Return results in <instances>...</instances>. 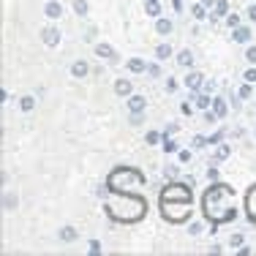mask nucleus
<instances>
[{"instance_id": "nucleus-1", "label": "nucleus", "mask_w": 256, "mask_h": 256, "mask_svg": "<svg viewBox=\"0 0 256 256\" xmlns=\"http://www.w3.org/2000/svg\"><path fill=\"white\" fill-rule=\"evenodd\" d=\"M202 212L212 226L232 221L237 216L234 204H232V188L221 186V182H210V188L204 191V199H202Z\"/></svg>"}, {"instance_id": "nucleus-2", "label": "nucleus", "mask_w": 256, "mask_h": 256, "mask_svg": "<svg viewBox=\"0 0 256 256\" xmlns=\"http://www.w3.org/2000/svg\"><path fill=\"white\" fill-rule=\"evenodd\" d=\"M191 204H194V196H191V188L186 182H169L161 194V216L172 224H182L188 216H191Z\"/></svg>"}, {"instance_id": "nucleus-3", "label": "nucleus", "mask_w": 256, "mask_h": 256, "mask_svg": "<svg viewBox=\"0 0 256 256\" xmlns=\"http://www.w3.org/2000/svg\"><path fill=\"white\" fill-rule=\"evenodd\" d=\"M104 212L118 224H136L148 212V202L139 194H112L104 202Z\"/></svg>"}, {"instance_id": "nucleus-4", "label": "nucleus", "mask_w": 256, "mask_h": 256, "mask_svg": "<svg viewBox=\"0 0 256 256\" xmlns=\"http://www.w3.org/2000/svg\"><path fill=\"white\" fill-rule=\"evenodd\" d=\"M106 182H109V188H112V194H136L139 188L148 182V178L134 166H118L106 178Z\"/></svg>"}, {"instance_id": "nucleus-5", "label": "nucleus", "mask_w": 256, "mask_h": 256, "mask_svg": "<svg viewBox=\"0 0 256 256\" xmlns=\"http://www.w3.org/2000/svg\"><path fill=\"white\" fill-rule=\"evenodd\" d=\"M96 58L106 60L109 66H118V63H120V54L114 52V46L106 44V41H98V44H96Z\"/></svg>"}, {"instance_id": "nucleus-6", "label": "nucleus", "mask_w": 256, "mask_h": 256, "mask_svg": "<svg viewBox=\"0 0 256 256\" xmlns=\"http://www.w3.org/2000/svg\"><path fill=\"white\" fill-rule=\"evenodd\" d=\"M38 36H41V41H44V46H58L60 41H63V33H60L58 25H44Z\"/></svg>"}, {"instance_id": "nucleus-7", "label": "nucleus", "mask_w": 256, "mask_h": 256, "mask_svg": "<svg viewBox=\"0 0 256 256\" xmlns=\"http://www.w3.org/2000/svg\"><path fill=\"white\" fill-rule=\"evenodd\" d=\"M182 84H186L188 93H199V90L204 88V74L202 71H188L186 79H182Z\"/></svg>"}, {"instance_id": "nucleus-8", "label": "nucleus", "mask_w": 256, "mask_h": 256, "mask_svg": "<svg viewBox=\"0 0 256 256\" xmlns=\"http://www.w3.org/2000/svg\"><path fill=\"white\" fill-rule=\"evenodd\" d=\"M232 41L234 44H248V41H254V30H251V25H237L234 30H232Z\"/></svg>"}, {"instance_id": "nucleus-9", "label": "nucleus", "mask_w": 256, "mask_h": 256, "mask_svg": "<svg viewBox=\"0 0 256 256\" xmlns=\"http://www.w3.org/2000/svg\"><path fill=\"white\" fill-rule=\"evenodd\" d=\"M112 90H114V96H120V98H128V96L134 93V82L128 76H118L114 84H112Z\"/></svg>"}, {"instance_id": "nucleus-10", "label": "nucleus", "mask_w": 256, "mask_h": 256, "mask_svg": "<svg viewBox=\"0 0 256 256\" xmlns=\"http://www.w3.org/2000/svg\"><path fill=\"white\" fill-rule=\"evenodd\" d=\"M44 16L52 20V22L63 20V3H60V0H46L44 3Z\"/></svg>"}, {"instance_id": "nucleus-11", "label": "nucleus", "mask_w": 256, "mask_h": 256, "mask_svg": "<svg viewBox=\"0 0 256 256\" xmlns=\"http://www.w3.org/2000/svg\"><path fill=\"white\" fill-rule=\"evenodd\" d=\"M126 106H128V112H148V98L139 93H131L126 98Z\"/></svg>"}, {"instance_id": "nucleus-12", "label": "nucleus", "mask_w": 256, "mask_h": 256, "mask_svg": "<svg viewBox=\"0 0 256 256\" xmlns=\"http://www.w3.org/2000/svg\"><path fill=\"white\" fill-rule=\"evenodd\" d=\"M246 216H248V221L256 226V186H251L248 194H246Z\"/></svg>"}, {"instance_id": "nucleus-13", "label": "nucleus", "mask_w": 256, "mask_h": 256, "mask_svg": "<svg viewBox=\"0 0 256 256\" xmlns=\"http://www.w3.org/2000/svg\"><path fill=\"white\" fill-rule=\"evenodd\" d=\"M229 156H232V144L229 142H221V144H216V150H212L210 164H224Z\"/></svg>"}, {"instance_id": "nucleus-14", "label": "nucleus", "mask_w": 256, "mask_h": 256, "mask_svg": "<svg viewBox=\"0 0 256 256\" xmlns=\"http://www.w3.org/2000/svg\"><path fill=\"white\" fill-rule=\"evenodd\" d=\"M212 112H216L218 114V120H224V118H226V114H229V109H232V104L226 101V98H224V96H212Z\"/></svg>"}, {"instance_id": "nucleus-15", "label": "nucleus", "mask_w": 256, "mask_h": 256, "mask_svg": "<svg viewBox=\"0 0 256 256\" xmlns=\"http://www.w3.org/2000/svg\"><path fill=\"white\" fill-rule=\"evenodd\" d=\"M148 60L144 58H128V63H126V71L128 74H148Z\"/></svg>"}, {"instance_id": "nucleus-16", "label": "nucleus", "mask_w": 256, "mask_h": 256, "mask_svg": "<svg viewBox=\"0 0 256 256\" xmlns=\"http://www.w3.org/2000/svg\"><path fill=\"white\" fill-rule=\"evenodd\" d=\"M172 30H174V20H169V16H158L156 20V33L161 36V38H166V36H172Z\"/></svg>"}, {"instance_id": "nucleus-17", "label": "nucleus", "mask_w": 256, "mask_h": 256, "mask_svg": "<svg viewBox=\"0 0 256 256\" xmlns=\"http://www.w3.org/2000/svg\"><path fill=\"white\" fill-rule=\"evenodd\" d=\"M232 11V6H229V0H216V6L210 8V22H216V20H224Z\"/></svg>"}, {"instance_id": "nucleus-18", "label": "nucleus", "mask_w": 256, "mask_h": 256, "mask_svg": "<svg viewBox=\"0 0 256 256\" xmlns=\"http://www.w3.org/2000/svg\"><path fill=\"white\" fill-rule=\"evenodd\" d=\"M191 101L196 109H202V112H207V109L212 106V96L204 93V90H199V93H191Z\"/></svg>"}, {"instance_id": "nucleus-19", "label": "nucleus", "mask_w": 256, "mask_h": 256, "mask_svg": "<svg viewBox=\"0 0 256 256\" xmlns=\"http://www.w3.org/2000/svg\"><path fill=\"white\" fill-rule=\"evenodd\" d=\"M16 106H20V112H22V114H30L36 106H38V98H36L33 93H28V96H20V101H16Z\"/></svg>"}, {"instance_id": "nucleus-20", "label": "nucleus", "mask_w": 256, "mask_h": 256, "mask_svg": "<svg viewBox=\"0 0 256 256\" xmlns=\"http://www.w3.org/2000/svg\"><path fill=\"white\" fill-rule=\"evenodd\" d=\"M174 63H178L180 68L191 71V68H194V52H191V50H180L178 54H174Z\"/></svg>"}, {"instance_id": "nucleus-21", "label": "nucleus", "mask_w": 256, "mask_h": 256, "mask_svg": "<svg viewBox=\"0 0 256 256\" xmlns=\"http://www.w3.org/2000/svg\"><path fill=\"white\" fill-rule=\"evenodd\" d=\"M71 76H74V79L90 76V63H88V60H74V63H71Z\"/></svg>"}, {"instance_id": "nucleus-22", "label": "nucleus", "mask_w": 256, "mask_h": 256, "mask_svg": "<svg viewBox=\"0 0 256 256\" xmlns=\"http://www.w3.org/2000/svg\"><path fill=\"white\" fill-rule=\"evenodd\" d=\"M58 237H60V242L71 246V242H76V240H79V232H76V226H60Z\"/></svg>"}, {"instance_id": "nucleus-23", "label": "nucleus", "mask_w": 256, "mask_h": 256, "mask_svg": "<svg viewBox=\"0 0 256 256\" xmlns=\"http://www.w3.org/2000/svg\"><path fill=\"white\" fill-rule=\"evenodd\" d=\"M16 207H20V194L16 191H3V210L11 212V210H16Z\"/></svg>"}, {"instance_id": "nucleus-24", "label": "nucleus", "mask_w": 256, "mask_h": 256, "mask_svg": "<svg viewBox=\"0 0 256 256\" xmlns=\"http://www.w3.org/2000/svg\"><path fill=\"white\" fill-rule=\"evenodd\" d=\"M191 16H194L196 22H202V20H207V16H210V8H207L204 3H199V0H196V3L191 6Z\"/></svg>"}, {"instance_id": "nucleus-25", "label": "nucleus", "mask_w": 256, "mask_h": 256, "mask_svg": "<svg viewBox=\"0 0 256 256\" xmlns=\"http://www.w3.org/2000/svg\"><path fill=\"white\" fill-rule=\"evenodd\" d=\"M144 11H148L150 20H158L161 16V0H144Z\"/></svg>"}, {"instance_id": "nucleus-26", "label": "nucleus", "mask_w": 256, "mask_h": 256, "mask_svg": "<svg viewBox=\"0 0 256 256\" xmlns=\"http://www.w3.org/2000/svg\"><path fill=\"white\" fill-rule=\"evenodd\" d=\"M169 58H172V44H169V41L158 44L156 46V60H161V63H164V60H169Z\"/></svg>"}, {"instance_id": "nucleus-27", "label": "nucleus", "mask_w": 256, "mask_h": 256, "mask_svg": "<svg viewBox=\"0 0 256 256\" xmlns=\"http://www.w3.org/2000/svg\"><path fill=\"white\" fill-rule=\"evenodd\" d=\"M144 142L153 148V144H161L164 142V131H156V128H150V131H144Z\"/></svg>"}, {"instance_id": "nucleus-28", "label": "nucleus", "mask_w": 256, "mask_h": 256, "mask_svg": "<svg viewBox=\"0 0 256 256\" xmlns=\"http://www.w3.org/2000/svg\"><path fill=\"white\" fill-rule=\"evenodd\" d=\"M224 25H226L229 30H234L237 25H242V16H240V14H237V11H229V14H226V16H224Z\"/></svg>"}, {"instance_id": "nucleus-29", "label": "nucleus", "mask_w": 256, "mask_h": 256, "mask_svg": "<svg viewBox=\"0 0 256 256\" xmlns=\"http://www.w3.org/2000/svg\"><path fill=\"white\" fill-rule=\"evenodd\" d=\"M237 96H240L242 101L254 98V84H251V82H246V79H242V84H240V88H237Z\"/></svg>"}, {"instance_id": "nucleus-30", "label": "nucleus", "mask_w": 256, "mask_h": 256, "mask_svg": "<svg viewBox=\"0 0 256 256\" xmlns=\"http://www.w3.org/2000/svg\"><path fill=\"white\" fill-rule=\"evenodd\" d=\"M74 14L79 16V20H84V16L90 14V6H88V0H74Z\"/></svg>"}, {"instance_id": "nucleus-31", "label": "nucleus", "mask_w": 256, "mask_h": 256, "mask_svg": "<svg viewBox=\"0 0 256 256\" xmlns=\"http://www.w3.org/2000/svg\"><path fill=\"white\" fill-rule=\"evenodd\" d=\"M186 232H188L191 237H199V234H204V221H191V224L186 226Z\"/></svg>"}, {"instance_id": "nucleus-32", "label": "nucleus", "mask_w": 256, "mask_h": 256, "mask_svg": "<svg viewBox=\"0 0 256 256\" xmlns=\"http://www.w3.org/2000/svg\"><path fill=\"white\" fill-rule=\"evenodd\" d=\"M161 148H164V153H169V156H172V153H178V150H180V144L174 142L172 136H166V139L161 142Z\"/></svg>"}, {"instance_id": "nucleus-33", "label": "nucleus", "mask_w": 256, "mask_h": 256, "mask_svg": "<svg viewBox=\"0 0 256 256\" xmlns=\"http://www.w3.org/2000/svg\"><path fill=\"white\" fill-rule=\"evenodd\" d=\"M148 76H150V79H161V76H164L161 60H158V63H150V66H148Z\"/></svg>"}, {"instance_id": "nucleus-34", "label": "nucleus", "mask_w": 256, "mask_h": 256, "mask_svg": "<svg viewBox=\"0 0 256 256\" xmlns=\"http://www.w3.org/2000/svg\"><path fill=\"white\" fill-rule=\"evenodd\" d=\"M174 156H178V164H182V166H186V164H191L194 161V150H178V153H174Z\"/></svg>"}, {"instance_id": "nucleus-35", "label": "nucleus", "mask_w": 256, "mask_h": 256, "mask_svg": "<svg viewBox=\"0 0 256 256\" xmlns=\"http://www.w3.org/2000/svg\"><path fill=\"white\" fill-rule=\"evenodd\" d=\"M242 240H246V237H242L240 232H234V234L229 237V248H234V251H240V248H242Z\"/></svg>"}, {"instance_id": "nucleus-36", "label": "nucleus", "mask_w": 256, "mask_h": 256, "mask_svg": "<svg viewBox=\"0 0 256 256\" xmlns=\"http://www.w3.org/2000/svg\"><path fill=\"white\" fill-rule=\"evenodd\" d=\"M204 178L210 182H218V178H221V172H218V164H210V169L204 172Z\"/></svg>"}, {"instance_id": "nucleus-37", "label": "nucleus", "mask_w": 256, "mask_h": 256, "mask_svg": "<svg viewBox=\"0 0 256 256\" xmlns=\"http://www.w3.org/2000/svg\"><path fill=\"white\" fill-rule=\"evenodd\" d=\"M164 90H166L169 96H172V93H178V90H180V82H178L174 76H169V79H166V84H164Z\"/></svg>"}, {"instance_id": "nucleus-38", "label": "nucleus", "mask_w": 256, "mask_h": 256, "mask_svg": "<svg viewBox=\"0 0 256 256\" xmlns=\"http://www.w3.org/2000/svg\"><path fill=\"white\" fill-rule=\"evenodd\" d=\"M180 112L186 114V118H191V114L196 112V106H194V101H191V98H188V101H182V104H180Z\"/></svg>"}, {"instance_id": "nucleus-39", "label": "nucleus", "mask_w": 256, "mask_h": 256, "mask_svg": "<svg viewBox=\"0 0 256 256\" xmlns=\"http://www.w3.org/2000/svg\"><path fill=\"white\" fill-rule=\"evenodd\" d=\"M224 136H226V131H216V134H210V136H207V142H210L212 148H216V144H221V142H224Z\"/></svg>"}, {"instance_id": "nucleus-40", "label": "nucleus", "mask_w": 256, "mask_h": 256, "mask_svg": "<svg viewBox=\"0 0 256 256\" xmlns=\"http://www.w3.org/2000/svg\"><path fill=\"white\" fill-rule=\"evenodd\" d=\"M242 79H246V82H251V84H256V66H248V68L242 71Z\"/></svg>"}, {"instance_id": "nucleus-41", "label": "nucleus", "mask_w": 256, "mask_h": 256, "mask_svg": "<svg viewBox=\"0 0 256 256\" xmlns=\"http://www.w3.org/2000/svg\"><path fill=\"white\" fill-rule=\"evenodd\" d=\"M178 131H180L178 123H166V126H164V139H166V136H174Z\"/></svg>"}, {"instance_id": "nucleus-42", "label": "nucleus", "mask_w": 256, "mask_h": 256, "mask_svg": "<svg viewBox=\"0 0 256 256\" xmlns=\"http://www.w3.org/2000/svg\"><path fill=\"white\" fill-rule=\"evenodd\" d=\"M246 60L251 66H256V44H248V50H246Z\"/></svg>"}, {"instance_id": "nucleus-43", "label": "nucleus", "mask_w": 256, "mask_h": 256, "mask_svg": "<svg viewBox=\"0 0 256 256\" xmlns=\"http://www.w3.org/2000/svg\"><path fill=\"white\" fill-rule=\"evenodd\" d=\"M178 172H180V169L172 166V164H166V166H164V174H166V180H174V178H178Z\"/></svg>"}, {"instance_id": "nucleus-44", "label": "nucleus", "mask_w": 256, "mask_h": 256, "mask_svg": "<svg viewBox=\"0 0 256 256\" xmlns=\"http://www.w3.org/2000/svg\"><path fill=\"white\" fill-rule=\"evenodd\" d=\"M191 144H194L196 150H202L204 144H210V142H207V136H194V139H191Z\"/></svg>"}, {"instance_id": "nucleus-45", "label": "nucleus", "mask_w": 256, "mask_h": 256, "mask_svg": "<svg viewBox=\"0 0 256 256\" xmlns=\"http://www.w3.org/2000/svg\"><path fill=\"white\" fill-rule=\"evenodd\" d=\"M246 16H248V22H256V6H248Z\"/></svg>"}, {"instance_id": "nucleus-46", "label": "nucleus", "mask_w": 256, "mask_h": 256, "mask_svg": "<svg viewBox=\"0 0 256 256\" xmlns=\"http://www.w3.org/2000/svg\"><path fill=\"white\" fill-rule=\"evenodd\" d=\"M90 254H101V242L98 240H90Z\"/></svg>"}, {"instance_id": "nucleus-47", "label": "nucleus", "mask_w": 256, "mask_h": 256, "mask_svg": "<svg viewBox=\"0 0 256 256\" xmlns=\"http://www.w3.org/2000/svg\"><path fill=\"white\" fill-rule=\"evenodd\" d=\"M202 90H204V93H210V96H212V90H216V82H204V88H202Z\"/></svg>"}, {"instance_id": "nucleus-48", "label": "nucleus", "mask_w": 256, "mask_h": 256, "mask_svg": "<svg viewBox=\"0 0 256 256\" xmlns=\"http://www.w3.org/2000/svg\"><path fill=\"white\" fill-rule=\"evenodd\" d=\"M172 8L180 14V11H182V0H172Z\"/></svg>"}, {"instance_id": "nucleus-49", "label": "nucleus", "mask_w": 256, "mask_h": 256, "mask_svg": "<svg viewBox=\"0 0 256 256\" xmlns=\"http://www.w3.org/2000/svg\"><path fill=\"white\" fill-rule=\"evenodd\" d=\"M199 3H204L207 8H212V6H216V0H199Z\"/></svg>"}, {"instance_id": "nucleus-50", "label": "nucleus", "mask_w": 256, "mask_h": 256, "mask_svg": "<svg viewBox=\"0 0 256 256\" xmlns=\"http://www.w3.org/2000/svg\"><path fill=\"white\" fill-rule=\"evenodd\" d=\"M254 136H256V131H254Z\"/></svg>"}]
</instances>
